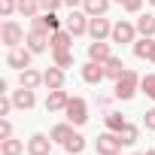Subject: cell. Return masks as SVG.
Masks as SVG:
<instances>
[{
	"label": "cell",
	"instance_id": "1",
	"mask_svg": "<svg viewBox=\"0 0 155 155\" xmlns=\"http://www.w3.org/2000/svg\"><path fill=\"white\" fill-rule=\"evenodd\" d=\"M137 85H140V76H137V70H125L119 79H116V97L119 101H131L134 94H137Z\"/></svg>",
	"mask_w": 155,
	"mask_h": 155
},
{
	"label": "cell",
	"instance_id": "2",
	"mask_svg": "<svg viewBox=\"0 0 155 155\" xmlns=\"http://www.w3.org/2000/svg\"><path fill=\"white\" fill-rule=\"evenodd\" d=\"M0 40H3V46L6 49H15V46H21L25 43V31H21V25L18 21H3V28H0Z\"/></svg>",
	"mask_w": 155,
	"mask_h": 155
},
{
	"label": "cell",
	"instance_id": "3",
	"mask_svg": "<svg viewBox=\"0 0 155 155\" xmlns=\"http://www.w3.org/2000/svg\"><path fill=\"white\" fill-rule=\"evenodd\" d=\"M31 61H34V52H31L28 46H15V49H9V55H6V64H9L12 70H28Z\"/></svg>",
	"mask_w": 155,
	"mask_h": 155
},
{
	"label": "cell",
	"instance_id": "4",
	"mask_svg": "<svg viewBox=\"0 0 155 155\" xmlns=\"http://www.w3.org/2000/svg\"><path fill=\"white\" fill-rule=\"evenodd\" d=\"M94 146H97V155H116L122 149V140H119L116 131H104V134H97Z\"/></svg>",
	"mask_w": 155,
	"mask_h": 155
},
{
	"label": "cell",
	"instance_id": "5",
	"mask_svg": "<svg viewBox=\"0 0 155 155\" xmlns=\"http://www.w3.org/2000/svg\"><path fill=\"white\" fill-rule=\"evenodd\" d=\"M64 113H67V122H73V125H85L88 122V104L82 97H70Z\"/></svg>",
	"mask_w": 155,
	"mask_h": 155
},
{
	"label": "cell",
	"instance_id": "6",
	"mask_svg": "<svg viewBox=\"0 0 155 155\" xmlns=\"http://www.w3.org/2000/svg\"><path fill=\"white\" fill-rule=\"evenodd\" d=\"M88 12L82 9V12H76V9H70V15H67V31L73 34V37H82V34H88Z\"/></svg>",
	"mask_w": 155,
	"mask_h": 155
},
{
	"label": "cell",
	"instance_id": "7",
	"mask_svg": "<svg viewBox=\"0 0 155 155\" xmlns=\"http://www.w3.org/2000/svg\"><path fill=\"white\" fill-rule=\"evenodd\" d=\"M88 37L91 40H107V37H113V25L104 15H94V18H88Z\"/></svg>",
	"mask_w": 155,
	"mask_h": 155
},
{
	"label": "cell",
	"instance_id": "8",
	"mask_svg": "<svg viewBox=\"0 0 155 155\" xmlns=\"http://www.w3.org/2000/svg\"><path fill=\"white\" fill-rule=\"evenodd\" d=\"M110 40H113V43H134V40H137V25H131V21H116Z\"/></svg>",
	"mask_w": 155,
	"mask_h": 155
},
{
	"label": "cell",
	"instance_id": "9",
	"mask_svg": "<svg viewBox=\"0 0 155 155\" xmlns=\"http://www.w3.org/2000/svg\"><path fill=\"white\" fill-rule=\"evenodd\" d=\"M25 46H28L34 55H40V52L52 49V46H49V31H34V28H31V34L25 37Z\"/></svg>",
	"mask_w": 155,
	"mask_h": 155
},
{
	"label": "cell",
	"instance_id": "10",
	"mask_svg": "<svg viewBox=\"0 0 155 155\" xmlns=\"http://www.w3.org/2000/svg\"><path fill=\"white\" fill-rule=\"evenodd\" d=\"M110 58H113V49H110V43H107V40H94V43H88V61L107 64Z\"/></svg>",
	"mask_w": 155,
	"mask_h": 155
},
{
	"label": "cell",
	"instance_id": "11",
	"mask_svg": "<svg viewBox=\"0 0 155 155\" xmlns=\"http://www.w3.org/2000/svg\"><path fill=\"white\" fill-rule=\"evenodd\" d=\"M67 104H70V94H67L64 88H52L49 97H46V110H49V113H64Z\"/></svg>",
	"mask_w": 155,
	"mask_h": 155
},
{
	"label": "cell",
	"instance_id": "12",
	"mask_svg": "<svg viewBox=\"0 0 155 155\" xmlns=\"http://www.w3.org/2000/svg\"><path fill=\"white\" fill-rule=\"evenodd\" d=\"M31 28L34 31H61V18L55 15V12H43V15H37V18H31Z\"/></svg>",
	"mask_w": 155,
	"mask_h": 155
},
{
	"label": "cell",
	"instance_id": "13",
	"mask_svg": "<svg viewBox=\"0 0 155 155\" xmlns=\"http://www.w3.org/2000/svg\"><path fill=\"white\" fill-rule=\"evenodd\" d=\"M52 137H46V134H34L31 140H28V152L31 155H52Z\"/></svg>",
	"mask_w": 155,
	"mask_h": 155
},
{
	"label": "cell",
	"instance_id": "14",
	"mask_svg": "<svg viewBox=\"0 0 155 155\" xmlns=\"http://www.w3.org/2000/svg\"><path fill=\"white\" fill-rule=\"evenodd\" d=\"M82 79H85L88 85H101V82L107 79V70H104V64H97V61H88V64L82 67Z\"/></svg>",
	"mask_w": 155,
	"mask_h": 155
},
{
	"label": "cell",
	"instance_id": "15",
	"mask_svg": "<svg viewBox=\"0 0 155 155\" xmlns=\"http://www.w3.org/2000/svg\"><path fill=\"white\" fill-rule=\"evenodd\" d=\"M12 94V104L18 107V110H34L37 107V94H34V88H18V91H9Z\"/></svg>",
	"mask_w": 155,
	"mask_h": 155
},
{
	"label": "cell",
	"instance_id": "16",
	"mask_svg": "<svg viewBox=\"0 0 155 155\" xmlns=\"http://www.w3.org/2000/svg\"><path fill=\"white\" fill-rule=\"evenodd\" d=\"M134 55H137L140 61H152V58H155V40H152V37L134 40Z\"/></svg>",
	"mask_w": 155,
	"mask_h": 155
},
{
	"label": "cell",
	"instance_id": "17",
	"mask_svg": "<svg viewBox=\"0 0 155 155\" xmlns=\"http://www.w3.org/2000/svg\"><path fill=\"white\" fill-rule=\"evenodd\" d=\"M43 85L52 91V88H64V70L58 67V64H52L46 73H43Z\"/></svg>",
	"mask_w": 155,
	"mask_h": 155
},
{
	"label": "cell",
	"instance_id": "18",
	"mask_svg": "<svg viewBox=\"0 0 155 155\" xmlns=\"http://www.w3.org/2000/svg\"><path fill=\"white\" fill-rule=\"evenodd\" d=\"M49 46H52V52L70 49V46H73V34H70V31H52V34H49Z\"/></svg>",
	"mask_w": 155,
	"mask_h": 155
},
{
	"label": "cell",
	"instance_id": "19",
	"mask_svg": "<svg viewBox=\"0 0 155 155\" xmlns=\"http://www.w3.org/2000/svg\"><path fill=\"white\" fill-rule=\"evenodd\" d=\"M18 85H25V88H40L43 85V73L40 70H34V67H28V70H21V76H18Z\"/></svg>",
	"mask_w": 155,
	"mask_h": 155
},
{
	"label": "cell",
	"instance_id": "20",
	"mask_svg": "<svg viewBox=\"0 0 155 155\" xmlns=\"http://www.w3.org/2000/svg\"><path fill=\"white\" fill-rule=\"evenodd\" d=\"M49 137H52L55 143H61V146H64V143L73 137V122H61V125H55V128L49 131Z\"/></svg>",
	"mask_w": 155,
	"mask_h": 155
},
{
	"label": "cell",
	"instance_id": "21",
	"mask_svg": "<svg viewBox=\"0 0 155 155\" xmlns=\"http://www.w3.org/2000/svg\"><path fill=\"white\" fill-rule=\"evenodd\" d=\"M137 34L140 37H155V15L152 12H146V15L137 18Z\"/></svg>",
	"mask_w": 155,
	"mask_h": 155
},
{
	"label": "cell",
	"instance_id": "22",
	"mask_svg": "<svg viewBox=\"0 0 155 155\" xmlns=\"http://www.w3.org/2000/svg\"><path fill=\"white\" fill-rule=\"evenodd\" d=\"M104 70H107V76H110V79H119V76H122L128 67H125V61H122V58H116V55H113V58L104 64Z\"/></svg>",
	"mask_w": 155,
	"mask_h": 155
},
{
	"label": "cell",
	"instance_id": "23",
	"mask_svg": "<svg viewBox=\"0 0 155 155\" xmlns=\"http://www.w3.org/2000/svg\"><path fill=\"white\" fill-rule=\"evenodd\" d=\"M82 9L94 18V15H104L107 9H110V0H85V3H82Z\"/></svg>",
	"mask_w": 155,
	"mask_h": 155
},
{
	"label": "cell",
	"instance_id": "24",
	"mask_svg": "<svg viewBox=\"0 0 155 155\" xmlns=\"http://www.w3.org/2000/svg\"><path fill=\"white\" fill-rule=\"evenodd\" d=\"M82 149H85V137H82V134H73V137L64 143V152H67V155H82Z\"/></svg>",
	"mask_w": 155,
	"mask_h": 155
},
{
	"label": "cell",
	"instance_id": "25",
	"mask_svg": "<svg viewBox=\"0 0 155 155\" xmlns=\"http://www.w3.org/2000/svg\"><path fill=\"white\" fill-rule=\"evenodd\" d=\"M40 0H18V12L25 15V18H37L40 15Z\"/></svg>",
	"mask_w": 155,
	"mask_h": 155
},
{
	"label": "cell",
	"instance_id": "26",
	"mask_svg": "<svg viewBox=\"0 0 155 155\" xmlns=\"http://www.w3.org/2000/svg\"><path fill=\"white\" fill-rule=\"evenodd\" d=\"M137 125H131V122H125V128L119 131V140H122V146H134L137 143Z\"/></svg>",
	"mask_w": 155,
	"mask_h": 155
},
{
	"label": "cell",
	"instance_id": "27",
	"mask_svg": "<svg viewBox=\"0 0 155 155\" xmlns=\"http://www.w3.org/2000/svg\"><path fill=\"white\" fill-rule=\"evenodd\" d=\"M0 149H3V155H21V152H25V143L6 137V140H0Z\"/></svg>",
	"mask_w": 155,
	"mask_h": 155
},
{
	"label": "cell",
	"instance_id": "28",
	"mask_svg": "<svg viewBox=\"0 0 155 155\" xmlns=\"http://www.w3.org/2000/svg\"><path fill=\"white\" fill-rule=\"evenodd\" d=\"M104 122H107V131H116V134L125 128V116H122V113H107Z\"/></svg>",
	"mask_w": 155,
	"mask_h": 155
},
{
	"label": "cell",
	"instance_id": "29",
	"mask_svg": "<svg viewBox=\"0 0 155 155\" xmlns=\"http://www.w3.org/2000/svg\"><path fill=\"white\" fill-rule=\"evenodd\" d=\"M140 88H143V94L149 97V101H155V73H146L143 79H140Z\"/></svg>",
	"mask_w": 155,
	"mask_h": 155
},
{
	"label": "cell",
	"instance_id": "30",
	"mask_svg": "<svg viewBox=\"0 0 155 155\" xmlns=\"http://www.w3.org/2000/svg\"><path fill=\"white\" fill-rule=\"evenodd\" d=\"M52 55H55V64H58L61 70L73 67V52H70V49H61V52H52Z\"/></svg>",
	"mask_w": 155,
	"mask_h": 155
},
{
	"label": "cell",
	"instance_id": "31",
	"mask_svg": "<svg viewBox=\"0 0 155 155\" xmlns=\"http://www.w3.org/2000/svg\"><path fill=\"white\" fill-rule=\"evenodd\" d=\"M15 9H18V0H0V12H3V18H9Z\"/></svg>",
	"mask_w": 155,
	"mask_h": 155
},
{
	"label": "cell",
	"instance_id": "32",
	"mask_svg": "<svg viewBox=\"0 0 155 155\" xmlns=\"http://www.w3.org/2000/svg\"><path fill=\"white\" fill-rule=\"evenodd\" d=\"M12 107H15L12 104V94H3V101H0V119H6L12 113Z\"/></svg>",
	"mask_w": 155,
	"mask_h": 155
},
{
	"label": "cell",
	"instance_id": "33",
	"mask_svg": "<svg viewBox=\"0 0 155 155\" xmlns=\"http://www.w3.org/2000/svg\"><path fill=\"white\" fill-rule=\"evenodd\" d=\"M6 137H12V122L0 119V140H6Z\"/></svg>",
	"mask_w": 155,
	"mask_h": 155
},
{
	"label": "cell",
	"instance_id": "34",
	"mask_svg": "<svg viewBox=\"0 0 155 155\" xmlns=\"http://www.w3.org/2000/svg\"><path fill=\"white\" fill-rule=\"evenodd\" d=\"M64 3V0H40V6H43V12H55L58 6Z\"/></svg>",
	"mask_w": 155,
	"mask_h": 155
},
{
	"label": "cell",
	"instance_id": "35",
	"mask_svg": "<svg viewBox=\"0 0 155 155\" xmlns=\"http://www.w3.org/2000/svg\"><path fill=\"white\" fill-rule=\"evenodd\" d=\"M122 6H125V12H140L143 9V0H125Z\"/></svg>",
	"mask_w": 155,
	"mask_h": 155
},
{
	"label": "cell",
	"instance_id": "36",
	"mask_svg": "<svg viewBox=\"0 0 155 155\" xmlns=\"http://www.w3.org/2000/svg\"><path fill=\"white\" fill-rule=\"evenodd\" d=\"M143 125H146L149 131H155V110H146V116H143Z\"/></svg>",
	"mask_w": 155,
	"mask_h": 155
},
{
	"label": "cell",
	"instance_id": "37",
	"mask_svg": "<svg viewBox=\"0 0 155 155\" xmlns=\"http://www.w3.org/2000/svg\"><path fill=\"white\" fill-rule=\"evenodd\" d=\"M64 3H67V6L73 9V6H79V3H85V0H64Z\"/></svg>",
	"mask_w": 155,
	"mask_h": 155
},
{
	"label": "cell",
	"instance_id": "38",
	"mask_svg": "<svg viewBox=\"0 0 155 155\" xmlns=\"http://www.w3.org/2000/svg\"><path fill=\"white\" fill-rule=\"evenodd\" d=\"M116 3H125V0H116Z\"/></svg>",
	"mask_w": 155,
	"mask_h": 155
},
{
	"label": "cell",
	"instance_id": "39",
	"mask_svg": "<svg viewBox=\"0 0 155 155\" xmlns=\"http://www.w3.org/2000/svg\"><path fill=\"white\" fill-rule=\"evenodd\" d=\"M149 3H152V6H155V0H149Z\"/></svg>",
	"mask_w": 155,
	"mask_h": 155
},
{
	"label": "cell",
	"instance_id": "40",
	"mask_svg": "<svg viewBox=\"0 0 155 155\" xmlns=\"http://www.w3.org/2000/svg\"><path fill=\"white\" fill-rule=\"evenodd\" d=\"M137 155H146V152H137Z\"/></svg>",
	"mask_w": 155,
	"mask_h": 155
},
{
	"label": "cell",
	"instance_id": "41",
	"mask_svg": "<svg viewBox=\"0 0 155 155\" xmlns=\"http://www.w3.org/2000/svg\"><path fill=\"white\" fill-rule=\"evenodd\" d=\"M152 64H155V58H152Z\"/></svg>",
	"mask_w": 155,
	"mask_h": 155
}]
</instances>
